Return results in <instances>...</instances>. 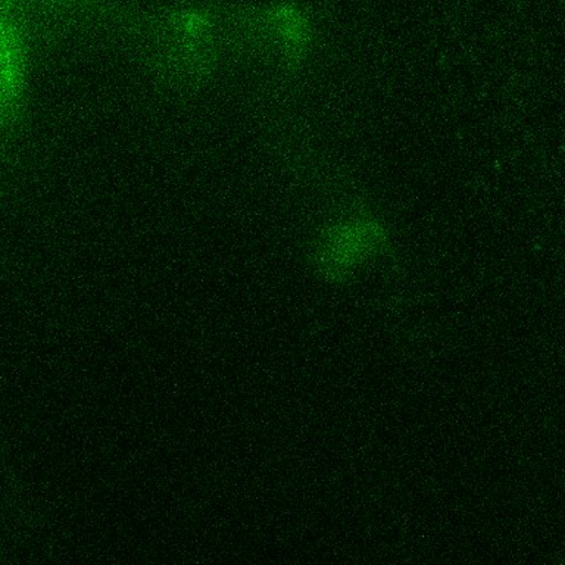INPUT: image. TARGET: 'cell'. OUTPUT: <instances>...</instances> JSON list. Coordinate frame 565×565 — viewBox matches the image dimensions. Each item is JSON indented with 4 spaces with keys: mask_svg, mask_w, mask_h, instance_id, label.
<instances>
[{
    "mask_svg": "<svg viewBox=\"0 0 565 565\" xmlns=\"http://www.w3.org/2000/svg\"><path fill=\"white\" fill-rule=\"evenodd\" d=\"M382 237L379 225L373 221H349L327 237L320 255L322 267L331 274L347 273L379 247Z\"/></svg>",
    "mask_w": 565,
    "mask_h": 565,
    "instance_id": "1",
    "label": "cell"
}]
</instances>
